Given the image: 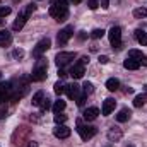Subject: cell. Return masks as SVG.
Instances as JSON below:
<instances>
[{
  "mask_svg": "<svg viewBox=\"0 0 147 147\" xmlns=\"http://www.w3.org/2000/svg\"><path fill=\"white\" fill-rule=\"evenodd\" d=\"M34 9H36V5L34 3H29V5H26V9L17 16V19L14 21V24H12V29L14 31H21L22 28H24V24L28 22V19L31 17V14L34 12Z\"/></svg>",
  "mask_w": 147,
  "mask_h": 147,
  "instance_id": "cell-3",
  "label": "cell"
},
{
  "mask_svg": "<svg viewBox=\"0 0 147 147\" xmlns=\"http://www.w3.org/2000/svg\"><path fill=\"white\" fill-rule=\"evenodd\" d=\"M65 87H67V86H65L63 82H57V84L53 86V91L60 96V94H63V92H65Z\"/></svg>",
  "mask_w": 147,
  "mask_h": 147,
  "instance_id": "cell-26",
  "label": "cell"
},
{
  "mask_svg": "<svg viewBox=\"0 0 147 147\" xmlns=\"http://www.w3.org/2000/svg\"><path fill=\"white\" fill-rule=\"evenodd\" d=\"M75 51H60L57 57H55V62H57V65L62 69V67H65V65H69L72 60H75Z\"/></svg>",
  "mask_w": 147,
  "mask_h": 147,
  "instance_id": "cell-5",
  "label": "cell"
},
{
  "mask_svg": "<svg viewBox=\"0 0 147 147\" xmlns=\"http://www.w3.org/2000/svg\"><path fill=\"white\" fill-rule=\"evenodd\" d=\"M146 99H147V96H144V94H139V96H135V99H134V106H135V108H140V106H144Z\"/></svg>",
  "mask_w": 147,
  "mask_h": 147,
  "instance_id": "cell-25",
  "label": "cell"
},
{
  "mask_svg": "<svg viewBox=\"0 0 147 147\" xmlns=\"http://www.w3.org/2000/svg\"><path fill=\"white\" fill-rule=\"evenodd\" d=\"M127 147H134V146H127Z\"/></svg>",
  "mask_w": 147,
  "mask_h": 147,
  "instance_id": "cell-43",
  "label": "cell"
},
{
  "mask_svg": "<svg viewBox=\"0 0 147 147\" xmlns=\"http://www.w3.org/2000/svg\"><path fill=\"white\" fill-rule=\"evenodd\" d=\"M10 14V7H0V17H7Z\"/></svg>",
  "mask_w": 147,
  "mask_h": 147,
  "instance_id": "cell-30",
  "label": "cell"
},
{
  "mask_svg": "<svg viewBox=\"0 0 147 147\" xmlns=\"http://www.w3.org/2000/svg\"><path fill=\"white\" fill-rule=\"evenodd\" d=\"M134 17L135 19H142V17H147V9L146 7H139L134 10Z\"/></svg>",
  "mask_w": 147,
  "mask_h": 147,
  "instance_id": "cell-22",
  "label": "cell"
},
{
  "mask_svg": "<svg viewBox=\"0 0 147 147\" xmlns=\"http://www.w3.org/2000/svg\"><path fill=\"white\" fill-rule=\"evenodd\" d=\"M28 147H38V144H36V142H33V140H31V142L28 144Z\"/></svg>",
  "mask_w": 147,
  "mask_h": 147,
  "instance_id": "cell-38",
  "label": "cell"
},
{
  "mask_svg": "<svg viewBox=\"0 0 147 147\" xmlns=\"http://www.w3.org/2000/svg\"><path fill=\"white\" fill-rule=\"evenodd\" d=\"M67 3H69L67 0H55L50 7V16L55 17V21H58V22L67 21V17H69V5Z\"/></svg>",
  "mask_w": 147,
  "mask_h": 147,
  "instance_id": "cell-1",
  "label": "cell"
},
{
  "mask_svg": "<svg viewBox=\"0 0 147 147\" xmlns=\"http://www.w3.org/2000/svg\"><path fill=\"white\" fill-rule=\"evenodd\" d=\"M16 58H22V55H24V51L22 50H14V53H12Z\"/></svg>",
  "mask_w": 147,
  "mask_h": 147,
  "instance_id": "cell-32",
  "label": "cell"
},
{
  "mask_svg": "<svg viewBox=\"0 0 147 147\" xmlns=\"http://www.w3.org/2000/svg\"><path fill=\"white\" fill-rule=\"evenodd\" d=\"M65 92H67V96L70 98V99H79L80 98V87L77 86V84H69L67 87H65Z\"/></svg>",
  "mask_w": 147,
  "mask_h": 147,
  "instance_id": "cell-11",
  "label": "cell"
},
{
  "mask_svg": "<svg viewBox=\"0 0 147 147\" xmlns=\"http://www.w3.org/2000/svg\"><path fill=\"white\" fill-rule=\"evenodd\" d=\"M67 121V115H63V113H55V123L57 125H63Z\"/></svg>",
  "mask_w": 147,
  "mask_h": 147,
  "instance_id": "cell-27",
  "label": "cell"
},
{
  "mask_svg": "<svg viewBox=\"0 0 147 147\" xmlns=\"http://www.w3.org/2000/svg\"><path fill=\"white\" fill-rule=\"evenodd\" d=\"M0 79H2V72H0Z\"/></svg>",
  "mask_w": 147,
  "mask_h": 147,
  "instance_id": "cell-42",
  "label": "cell"
},
{
  "mask_svg": "<svg viewBox=\"0 0 147 147\" xmlns=\"http://www.w3.org/2000/svg\"><path fill=\"white\" fill-rule=\"evenodd\" d=\"M51 46V39L50 38H43V39H39L38 41V45L33 48V57H36V58H39L48 48Z\"/></svg>",
  "mask_w": 147,
  "mask_h": 147,
  "instance_id": "cell-7",
  "label": "cell"
},
{
  "mask_svg": "<svg viewBox=\"0 0 147 147\" xmlns=\"http://www.w3.org/2000/svg\"><path fill=\"white\" fill-rule=\"evenodd\" d=\"M48 62L43 58V57H39L36 62V65H34V69H33V72H31V80H34V82H41V80H45L46 79V75H48Z\"/></svg>",
  "mask_w": 147,
  "mask_h": 147,
  "instance_id": "cell-2",
  "label": "cell"
},
{
  "mask_svg": "<svg viewBox=\"0 0 147 147\" xmlns=\"http://www.w3.org/2000/svg\"><path fill=\"white\" fill-rule=\"evenodd\" d=\"M99 3H101L103 9H108L110 7V0H99Z\"/></svg>",
  "mask_w": 147,
  "mask_h": 147,
  "instance_id": "cell-33",
  "label": "cell"
},
{
  "mask_svg": "<svg viewBox=\"0 0 147 147\" xmlns=\"http://www.w3.org/2000/svg\"><path fill=\"white\" fill-rule=\"evenodd\" d=\"M110 62V58L106 57V55H103V57H99V63H108Z\"/></svg>",
  "mask_w": 147,
  "mask_h": 147,
  "instance_id": "cell-34",
  "label": "cell"
},
{
  "mask_svg": "<svg viewBox=\"0 0 147 147\" xmlns=\"http://www.w3.org/2000/svg\"><path fill=\"white\" fill-rule=\"evenodd\" d=\"M12 43V34L5 29V31H0V46H9Z\"/></svg>",
  "mask_w": 147,
  "mask_h": 147,
  "instance_id": "cell-15",
  "label": "cell"
},
{
  "mask_svg": "<svg viewBox=\"0 0 147 147\" xmlns=\"http://www.w3.org/2000/svg\"><path fill=\"white\" fill-rule=\"evenodd\" d=\"M128 58H134V60H137L140 65H146L147 67V55H144V53L139 51V50H130V51H128Z\"/></svg>",
  "mask_w": 147,
  "mask_h": 147,
  "instance_id": "cell-10",
  "label": "cell"
},
{
  "mask_svg": "<svg viewBox=\"0 0 147 147\" xmlns=\"http://www.w3.org/2000/svg\"><path fill=\"white\" fill-rule=\"evenodd\" d=\"M65 106H67V103L62 101V99H58V101H55V105H53V111H55V113H62V111L65 110Z\"/></svg>",
  "mask_w": 147,
  "mask_h": 147,
  "instance_id": "cell-24",
  "label": "cell"
},
{
  "mask_svg": "<svg viewBox=\"0 0 147 147\" xmlns=\"http://www.w3.org/2000/svg\"><path fill=\"white\" fill-rule=\"evenodd\" d=\"M72 134V130L67 125H57V128H53V135L57 139H69Z\"/></svg>",
  "mask_w": 147,
  "mask_h": 147,
  "instance_id": "cell-9",
  "label": "cell"
},
{
  "mask_svg": "<svg viewBox=\"0 0 147 147\" xmlns=\"http://www.w3.org/2000/svg\"><path fill=\"white\" fill-rule=\"evenodd\" d=\"M77 132H79L82 140H91L98 134V128L92 127V125H86L82 120H77Z\"/></svg>",
  "mask_w": 147,
  "mask_h": 147,
  "instance_id": "cell-4",
  "label": "cell"
},
{
  "mask_svg": "<svg viewBox=\"0 0 147 147\" xmlns=\"http://www.w3.org/2000/svg\"><path fill=\"white\" fill-rule=\"evenodd\" d=\"M58 77H60V79H65V77H67V72H65L63 69H60V70H58Z\"/></svg>",
  "mask_w": 147,
  "mask_h": 147,
  "instance_id": "cell-37",
  "label": "cell"
},
{
  "mask_svg": "<svg viewBox=\"0 0 147 147\" xmlns=\"http://www.w3.org/2000/svg\"><path fill=\"white\" fill-rule=\"evenodd\" d=\"M108 38H110V43L113 45V48H120L121 46V28L113 26L108 31Z\"/></svg>",
  "mask_w": 147,
  "mask_h": 147,
  "instance_id": "cell-6",
  "label": "cell"
},
{
  "mask_svg": "<svg viewBox=\"0 0 147 147\" xmlns=\"http://www.w3.org/2000/svg\"><path fill=\"white\" fill-rule=\"evenodd\" d=\"M123 67H125L127 70H137V69L140 67V63H139L137 60H134V58H127V60L123 62Z\"/></svg>",
  "mask_w": 147,
  "mask_h": 147,
  "instance_id": "cell-17",
  "label": "cell"
},
{
  "mask_svg": "<svg viewBox=\"0 0 147 147\" xmlns=\"http://www.w3.org/2000/svg\"><path fill=\"white\" fill-rule=\"evenodd\" d=\"M2 24H3V21H2V19H0V26H2Z\"/></svg>",
  "mask_w": 147,
  "mask_h": 147,
  "instance_id": "cell-41",
  "label": "cell"
},
{
  "mask_svg": "<svg viewBox=\"0 0 147 147\" xmlns=\"http://www.w3.org/2000/svg\"><path fill=\"white\" fill-rule=\"evenodd\" d=\"M82 92H84V96L92 94V92H94V86H92V82H84V86H82Z\"/></svg>",
  "mask_w": 147,
  "mask_h": 147,
  "instance_id": "cell-23",
  "label": "cell"
},
{
  "mask_svg": "<svg viewBox=\"0 0 147 147\" xmlns=\"http://www.w3.org/2000/svg\"><path fill=\"white\" fill-rule=\"evenodd\" d=\"M130 110H127V108H123V110L118 111V115H116V121H120V123H123V121H128V118H130Z\"/></svg>",
  "mask_w": 147,
  "mask_h": 147,
  "instance_id": "cell-18",
  "label": "cell"
},
{
  "mask_svg": "<svg viewBox=\"0 0 147 147\" xmlns=\"http://www.w3.org/2000/svg\"><path fill=\"white\" fill-rule=\"evenodd\" d=\"M87 5H89V9H91V10H96V9L99 7L98 0H89V3H87Z\"/></svg>",
  "mask_w": 147,
  "mask_h": 147,
  "instance_id": "cell-31",
  "label": "cell"
},
{
  "mask_svg": "<svg viewBox=\"0 0 147 147\" xmlns=\"http://www.w3.org/2000/svg\"><path fill=\"white\" fill-rule=\"evenodd\" d=\"M118 87H120V80H118V79L113 77V79H108V80H106V89H108V91H111V92H113V91H118Z\"/></svg>",
  "mask_w": 147,
  "mask_h": 147,
  "instance_id": "cell-20",
  "label": "cell"
},
{
  "mask_svg": "<svg viewBox=\"0 0 147 147\" xmlns=\"http://www.w3.org/2000/svg\"><path fill=\"white\" fill-rule=\"evenodd\" d=\"M50 106H51V103H50V99H48V98H45V99L41 101V105H39V108H41V111L50 110Z\"/></svg>",
  "mask_w": 147,
  "mask_h": 147,
  "instance_id": "cell-29",
  "label": "cell"
},
{
  "mask_svg": "<svg viewBox=\"0 0 147 147\" xmlns=\"http://www.w3.org/2000/svg\"><path fill=\"white\" fill-rule=\"evenodd\" d=\"M72 36H74V28L72 26H65V28L60 29V33L57 34V43H58L60 46H63V45L69 43V39Z\"/></svg>",
  "mask_w": 147,
  "mask_h": 147,
  "instance_id": "cell-8",
  "label": "cell"
},
{
  "mask_svg": "<svg viewBox=\"0 0 147 147\" xmlns=\"http://www.w3.org/2000/svg\"><path fill=\"white\" fill-rule=\"evenodd\" d=\"M86 98H87V96H80V98L77 99V105H79V106H82V105L86 103Z\"/></svg>",
  "mask_w": 147,
  "mask_h": 147,
  "instance_id": "cell-36",
  "label": "cell"
},
{
  "mask_svg": "<svg viewBox=\"0 0 147 147\" xmlns=\"http://www.w3.org/2000/svg\"><path fill=\"white\" fill-rule=\"evenodd\" d=\"M103 36H105V29L96 28V29L91 31V38H92V39H99V38H103Z\"/></svg>",
  "mask_w": 147,
  "mask_h": 147,
  "instance_id": "cell-28",
  "label": "cell"
},
{
  "mask_svg": "<svg viewBox=\"0 0 147 147\" xmlns=\"http://www.w3.org/2000/svg\"><path fill=\"white\" fill-rule=\"evenodd\" d=\"M43 99H45V92L43 91H38L36 94L33 96V106H39Z\"/></svg>",
  "mask_w": 147,
  "mask_h": 147,
  "instance_id": "cell-21",
  "label": "cell"
},
{
  "mask_svg": "<svg viewBox=\"0 0 147 147\" xmlns=\"http://www.w3.org/2000/svg\"><path fill=\"white\" fill-rule=\"evenodd\" d=\"M79 39H86V33H84V31H82V33L79 34Z\"/></svg>",
  "mask_w": 147,
  "mask_h": 147,
  "instance_id": "cell-39",
  "label": "cell"
},
{
  "mask_svg": "<svg viewBox=\"0 0 147 147\" xmlns=\"http://www.w3.org/2000/svg\"><path fill=\"white\" fill-rule=\"evenodd\" d=\"M84 65H80V63H75V65H72V69H70V75H72L74 79H80V77H84Z\"/></svg>",
  "mask_w": 147,
  "mask_h": 147,
  "instance_id": "cell-14",
  "label": "cell"
},
{
  "mask_svg": "<svg viewBox=\"0 0 147 147\" xmlns=\"http://www.w3.org/2000/svg\"><path fill=\"white\" fill-rule=\"evenodd\" d=\"M135 39H137L142 46H147V33H146V31L137 29V31H135Z\"/></svg>",
  "mask_w": 147,
  "mask_h": 147,
  "instance_id": "cell-19",
  "label": "cell"
},
{
  "mask_svg": "<svg viewBox=\"0 0 147 147\" xmlns=\"http://www.w3.org/2000/svg\"><path fill=\"white\" fill-rule=\"evenodd\" d=\"M98 115H99V110H98L96 106H91V108H87V110L84 111V120L92 121V120L98 118Z\"/></svg>",
  "mask_w": 147,
  "mask_h": 147,
  "instance_id": "cell-13",
  "label": "cell"
},
{
  "mask_svg": "<svg viewBox=\"0 0 147 147\" xmlns=\"http://www.w3.org/2000/svg\"><path fill=\"white\" fill-rule=\"evenodd\" d=\"M121 130L120 128H116V127H113V128H110V132H108V139H110L111 142H116V140H120L121 139Z\"/></svg>",
  "mask_w": 147,
  "mask_h": 147,
  "instance_id": "cell-16",
  "label": "cell"
},
{
  "mask_svg": "<svg viewBox=\"0 0 147 147\" xmlns=\"http://www.w3.org/2000/svg\"><path fill=\"white\" fill-rule=\"evenodd\" d=\"M115 106H116V101L113 99V98H108V99H105V103H103V115L105 116H108V115H111V111L115 110Z\"/></svg>",
  "mask_w": 147,
  "mask_h": 147,
  "instance_id": "cell-12",
  "label": "cell"
},
{
  "mask_svg": "<svg viewBox=\"0 0 147 147\" xmlns=\"http://www.w3.org/2000/svg\"><path fill=\"white\" fill-rule=\"evenodd\" d=\"M70 2H72L74 5H77V3H80V2H82V0H70Z\"/></svg>",
  "mask_w": 147,
  "mask_h": 147,
  "instance_id": "cell-40",
  "label": "cell"
},
{
  "mask_svg": "<svg viewBox=\"0 0 147 147\" xmlns=\"http://www.w3.org/2000/svg\"><path fill=\"white\" fill-rule=\"evenodd\" d=\"M79 63H80V65H84V67H86V63H89V58H87V57H82V58H80V60H79Z\"/></svg>",
  "mask_w": 147,
  "mask_h": 147,
  "instance_id": "cell-35",
  "label": "cell"
}]
</instances>
